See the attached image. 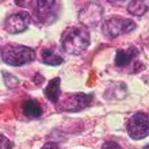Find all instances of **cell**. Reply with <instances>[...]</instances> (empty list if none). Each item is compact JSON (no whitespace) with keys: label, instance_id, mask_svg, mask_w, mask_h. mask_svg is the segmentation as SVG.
<instances>
[{"label":"cell","instance_id":"obj_1","mask_svg":"<svg viewBox=\"0 0 149 149\" xmlns=\"http://www.w3.org/2000/svg\"><path fill=\"white\" fill-rule=\"evenodd\" d=\"M90 45V33L86 27L72 26L61 36V46L69 54H80Z\"/></svg>","mask_w":149,"mask_h":149},{"label":"cell","instance_id":"obj_2","mask_svg":"<svg viewBox=\"0 0 149 149\" xmlns=\"http://www.w3.org/2000/svg\"><path fill=\"white\" fill-rule=\"evenodd\" d=\"M36 53L31 47L22 45H6L1 50V60L12 67H22L34 61Z\"/></svg>","mask_w":149,"mask_h":149},{"label":"cell","instance_id":"obj_3","mask_svg":"<svg viewBox=\"0 0 149 149\" xmlns=\"http://www.w3.org/2000/svg\"><path fill=\"white\" fill-rule=\"evenodd\" d=\"M136 29V23L132 19H125L121 16H113L104 20L102 26V33L109 38H117L119 36L127 34Z\"/></svg>","mask_w":149,"mask_h":149},{"label":"cell","instance_id":"obj_4","mask_svg":"<svg viewBox=\"0 0 149 149\" xmlns=\"http://www.w3.org/2000/svg\"><path fill=\"white\" fill-rule=\"evenodd\" d=\"M127 133L133 140H142L149 136V114H134L127 122Z\"/></svg>","mask_w":149,"mask_h":149},{"label":"cell","instance_id":"obj_5","mask_svg":"<svg viewBox=\"0 0 149 149\" xmlns=\"http://www.w3.org/2000/svg\"><path fill=\"white\" fill-rule=\"evenodd\" d=\"M30 22H31V15L26 11H20L8 16L4 22V27L10 34H19L29 27Z\"/></svg>","mask_w":149,"mask_h":149},{"label":"cell","instance_id":"obj_6","mask_svg":"<svg viewBox=\"0 0 149 149\" xmlns=\"http://www.w3.org/2000/svg\"><path fill=\"white\" fill-rule=\"evenodd\" d=\"M37 6L34 8L36 11V18L43 24H50L53 23L57 18V12L58 7H56L57 3L56 1H36Z\"/></svg>","mask_w":149,"mask_h":149},{"label":"cell","instance_id":"obj_7","mask_svg":"<svg viewBox=\"0 0 149 149\" xmlns=\"http://www.w3.org/2000/svg\"><path fill=\"white\" fill-rule=\"evenodd\" d=\"M91 94H69L65 96V99L61 103V110L64 111H80L86 109L92 100Z\"/></svg>","mask_w":149,"mask_h":149},{"label":"cell","instance_id":"obj_8","mask_svg":"<svg viewBox=\"0 0 149 149\" xmlns=\"http://www.w3.org/2000/svg\"><path fill=\"white\" fill-rule=\"evenodd\" d=\"M102 15H103L102 6L91 3V4H88V6H86V7L80 11L79 19H80V22H81L84 26L92 27V26H95L99 20L102 19Z\"/></svg>","mask_w":149,"mask_h":149},{"label":"cell","instance_id":"obj_9","mask_svg":"<svg viewBox=\"0 0 149 149\" xmlns=\"http://www.w3.org/2000/svg\"><path fill=\"white\" fill-rule=\"evenodd\" d=\"M138 49L137 47H129V49H122V50H118L117 54H115V65L117 67H126L127 64H130L136 57L138 56Z\"/></svg>","mask_w":149,"mask_h":149},{"label":"cell","instance_id":"obj_10","mask_svg":"<svg viewBox=\"0 0 149 149\" xmlns=\"http://www.w3.org/2000/svg\"><path fill=\"white\" fill-rule=\"evenodd\" d=\"M22 110H23V114L29 118H39L43 113L42 106L39 104L38 100L36 99H29L22 104Z\"/></svg>","mask_w":149,"mask_h":149},{"label":"cell","instance_id":"obj_11","mask_svg":"<svg viewBox=\"0 0 149 149\" xmlns=\"http://www.w3.org/2000/svg\"><path fill=\"white\" fill-rule=\"evenodd\" d=\"M60 77H56V79H52L49 84L46 86L43 94L46 96L52 103H57L60 99V95H61V91H60Z\"/></svg>","mask_w":149,"mask_h":149},{"label":"cell","instance_id":"obj_12","mask_svg":"<svg viewBox=\"0 0 149 149\" xmlns=\"http://www.w3.org/2000/svg\"><path fill=\"white\" fill-rule=\"evenodd\" d=\"M63 61H64V58L56 52V49H53V47H45V49H42V63L43 64L54 67V65L63 64Z\"/></svg>","mask_w":149,"mask_h":149},{"label":"cell","instance_id":"obj_13","mask_svg":"<svg viewBox=\"0 0 149 149\" xmlns=\"http://www.w3.org/2000/svg\"><path fill=\"white\" fill-rule=\"evenodd\" d=\"M148 4L144 3V1H130L129 7H127V11L134 16H142L148 11Z\"/></svg>","mask_w":149,"mask_h":149},{"label":"cell","instance_id":"obj_14","mask_svg":"<svg viewBox=\"0 0 149 149\" xmlns=\"http://www.w3.org/2000/svg\"><path fill=\"white\" fill-rule=\"evenodd\" d=\"M1 74H3L4 83H6V86H7L8 88H14V87H16L18 84H19V80H18V79L15 77V76L10 74L8 72L3 71V72H1Z\"/></svg>","mask_w":149,"mask_h":149},{"label":"cell","instance_id":"obj_15","mask_svg":"<svg viewBox=\"0 0 149 149\" xmlns=\"http://www.w3.org/2000/svg\"><path fill=\"white\" fill-rule=\"evenodd\" d=\"M12 142L4 134H0V149H11Z\"/></svg>","mask_w":149,"mask_h":149},{"label":"cell","instance_id":"obj_16","mask_svg":"<svg viewBox=\"0 0 149 149\" xmlns=\"http://www.w3.org/2000/svg\"><path fill=\"white\" fill-rule=\"evenodd\" d=\"M100 149H122L119 144H117L115 141H107L103 144V146Z\"/></svg>","mask_w":149,"mask_h":149},{"label":"cell","instance_id":"obj_17","mask_svg":"<svg viewBox=\"0 0 149 149\" xmlns=\"http://www.w3.org/2000/svg\"><path fill=\"white\" fill-rule=\"evenodd\" d=\"M41 149H60V148L56 142H46Z\"/></svg>","mask_w":149,"mask_h":149},{"label":"cell","instance_id":"obj_18","mask_svg":"<svg viewBox=\"0 0 149 149\" xmlns=\"http://www.w3.org/2000/svg\"><path fill=\"white\" fill-rule=\"evenodd\" d=\"M144 149H149V145H146V146H145V148H144Z\"/></svg>","mask_w":149,"mask_h":149}]
</instances>
